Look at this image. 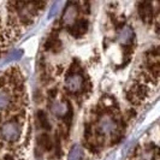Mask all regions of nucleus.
Returning a JSON list of instances; mask_svg holds the SVG:
<instances>
[{
    "label": "nucleus",
    "mask_w": 160,
    "mask_h": 160,
    "mask_svg": "<svg viewBox=\"0 0 160 160\" xmlns=\"http://www.w3.org/2000/svg\"><path fill=\"white\" fill-rule=\"evenodd\" d=\"M77 13H78V8L76 5L73 4H68L66 8L64 10V13H63V23L65 25H70L71 27L72 24L76 22V18H77Z\"/></svg>",
    "instance_id": "obj_4"
},
{
    "label": "nucleus",
    "mask_w": 160,
    "mask_h": 160,
    "mask_svg": "<svg viewBox=\"0 0 160 160\" xmlns=\"http://www.w3.org/2000/svg\"><path fill=\"white\" fill-rule=\"evenodd\" d=\"M83 76L78 72L70 73L66 80H65V88L68 89L70 93H78L81 89L83 88Z\"/></svg>",
    "instance_id": "obj_2"
},
{
    "label": "nucleus",
    "mask_w": 160,
    "mask_h": 160,
    "mask_svg": "<svg viewBox=\"0 0 160 160\" xmlns=\"http://www.w3.org/2000/svg\"><path fill=\"white\" fill-rule=\"evenodd\" d=\"M39 143H40L45 149H49V148L52 147L51 138H49V136L46 135V134H43V135H41V136L39 137Z\"/></svg>",
    "instance_id": "obj_12"
},
{
    "label": "nucleus",
    "mask_w": 160,
    "mask_h": 160,
    "mask_svg": "<svg viewBox=\"0 0 160 160\" xmlns=\"http://www.w3.org/2000/svg\"><path fill=\"white\" fill-rule=\"evenodd\" d=\"M51 112L53 113L56 117H65L68 113L70 112V107L66 101H56L51 106Z\"/></svg>",
    "instance_id": "obj_5"
},
{
    "label": "nucleus",
    "mask_w": 160,
    "mask_h": 160,
    "mask_svg": "<svg viewBox=\"0 0 160 160\" xmlns=\"http://www.w3.org/2000/svg\"><path fill=\"white\" fill-rule=\"evenodd\" d=\"M58 6H59V2H54V4L52 5V8H51V11H49V15H48V18H51V17L53 16V15H56Z\"/></svg>",
    "instance_id": "obj_13"
},
{
    "label": "nucleus",
    "mask_w": 160,
    "mask_h": 160,
    "mask_svg": "<svg viewBox=\"0 0 160 160\" xmlns=\"http://www.w3.org/2000/svg\"><path fill=\"white\" fill-rule=\"evenodd\" d=\"M118 128V124L117 122L113 119L112 117L110 116H105V117H101L99 123H98V129L101 134H113Z\"/></svg>",
    "instance_id": "obj_3"
},
{
    "label": "nucleus",
    "mask_w": 160,
    "mask_h": 160,
    "mask_svg": "<svg viewBox=\"0 0 160 160\" xmlns=\"http://www.w3.org/2000/svg\"><path fill=\"white\" fill-rule=\"evenodd\" d=\"M83 158V149L80 144H73L68 154V160H81Z\"/></svg>",
    "instance_id": "obj_10"
},
{
    "label": "nucleus",
    "mask_w": 160,
    "mask_h": 160,
    "mask_svg": "<svg viewBox=\"0 0 160 160\" xmlns=\"http://www.w3.org/2000/svg\"><path fill=\"white\" fill-rule=\"evenodd\" d=\"M22 135V125L16 119L5 122L0 127V136L6 142H16Z\"/></svg>",
    "instance_id": "obj_1"
},
{
    "label": "nucleus",
    "mask_w": 160,
    "mask_h": 160,
    "mask_svg": "<svg viewBox=\"0 0 160 160\" xmlns=\"http://www.w3.org/2000/svg\"><path fill=\"white\" fill-rule=\"evenodd\" d=\"M38 119H39V122H40V124L42 128L47 129V130L48 129H51L49 122H48V119H47V116L42 112V111H40V112L38 113Z\"/></svg>",
    "instance_id": "obj_11"
},
{
    "label": "nucleus",
    "mask_w": 160,
    "mask_h": 160,
    "mask_svg": "<svg viewBox=\"0 0 160 160\" xmlns=\"http://www.w3.org/2000/svg\"><path fill=\"white\" fill-rule=\"evenodd\" d=\"M0 120H1V114H0Z\"/></svg>",
    "instance_id": "obj_14"
},
{
    "label": "nucleus",
    "mask_w": 160,
    "mask_h": 160,
    "mask_svg": "<svg viewBox=\"0 0 160 160\" xmlns=\"http://www.w3.org/2000/svg\"><path fill=\"white\" fill-rule=\"evenodd\" d=\"M138 15L143 22H149L152 19V4L143 1L138 5Z\"/></svg>",
    "instance_id": "obj_7"
},
{
    "label": "nucleus",
    "mask_w": 160,
    "mask_h": 160,
    "mask_svg": "<svg viewBox=\"0 0 160 160\" xmlns=\"http://www.w3.org/2000/svg\"><path fill=\"white\" fill-rule=\"evenodd\" d=\"M134 38V30L131 27H124L120 32L119 36H118V40L122 45H129Z\"/></svg>",
    "instance_id": "obj_8"
},
{
    "label": "nucleus",
    "mask_w": 160,
    "mask_h": 160,
    "mask_svg": "<svg viewBox=\"0 0 160 160\" xmlns=\"http://www.w3.org/2000/svg\"><path fill=\"white\" fill-rule=\"evenodd\" d=\"M87 29H88V21H86V19H78V21H76L70 27V34H71L72 36L80 38L83 34H86Z\"/></svg>",
    "instance_id": "obj_6"
},
{
    "label": "nucleus",
    "mask_w": 160,
    "mask_h": 160,
    "mask_svg": "<svg viewBox=\"0 0 160 160\" xmlns=\"http://www.w3.org/2000/svg\"><path fill=\"white\" fill-rule=\"evenodd\" d=\"M12 104V96L5 89H0V111L8 110Z\"/></svg>",
    "instance_id": "obj_9"
}]
</instances>
